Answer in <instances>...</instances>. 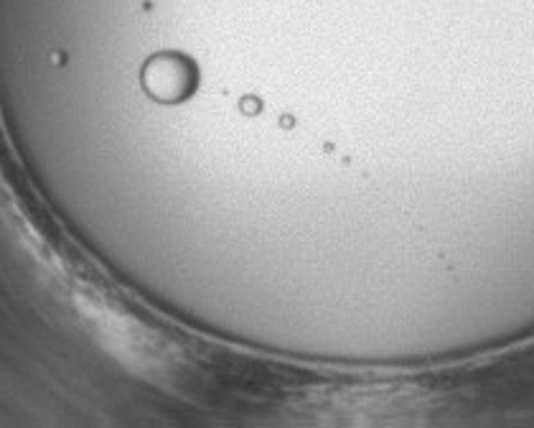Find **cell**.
<instances>
[{
	"label": "cell",
	"instance_id": "obj_1",
	"mask_svg": "<svg viewBox=\"0 0 534 428\" xmlns=\"http://www.w3.org/2000/svg\"><path fill=\"white\" fill-rule=\"evenodd\" d=\"M145 85H148V92H151L153 97L173 102L189 95L191 87H194V79H191L189 69L184 72V69L173 67V74H168V69L158 67V72L148 69V74H145Z\"/></svg>",
	"mask_w": 534,
	"mask_h": 428
}]
</instances>
